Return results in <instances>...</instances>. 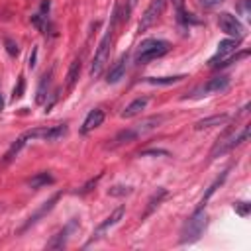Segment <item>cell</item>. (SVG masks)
I'll list each match as a JSON object with an SVG mask.
<instances>
[{
  "mask_svg": "<svg viewBox=\"0 0 251 251\" xmlns=\"http://www.w3.org/2000/svg\"><path fill=\"white\" fill-rule=\"evenodd\" d=\"M41 10H43V12H45V10H49V2H47V0L41 4Z\"/></svg>",
  "mask_w": 251,
  "mask_h": 251,
  "instance_id": "obj_34",
  "label": "cell"
},
{
  "mask_svg": "<svg viewBox=\"0 0 251 251\" xmlns=\"http://www.w3.org/2000/svg\"><path fill=\"white\" fill-rule=\"evenodd\" d=\"M137 137H139L137 131H135L133 127H127V129L120 131V133L114 137V143H112L110 147H118V145H124V143H131V141H135Z\"/></svg>",
  "mask_w": 251,
  "mask_h": 251,
  "instance_id": "obj_23",
  "label": "cell"
},
{
  "mask_svg": "<svg viewBox=\"0 0 251 251\" xmlns=\"http://www.w3.org/2000/svg\"><path fill=\"white\" fill-rule=\"evenodd\" d=\"M206 222H208V216H206L204 208H198V210L184 222V226H182V229H180L178 241H180L182 245L198 241L200 235H202V231H204V227H206Z\"/></svg>",
  "mask_w": 251,
  "mask_h": 251,
  "instance_id": "obj_2",
  "label": "cell"
},
{
  "mask_svg": "<svg viewBox=\"0 0 251 251\" xmlns=\"http://www.w3.org/2000/svg\"><path fill=\"white\" fill-rule=\"evenodd\" d=\"M237 45H239V39H237V37H229V39L220 41V43H218V51H216V55H214V57L208 61V65L214 69V67H216L220 61H224V59H226L229 53H233V51L237 49Z\"/></svg>",
  "mask_w": 251,
  "mask_h": 251,
  "instance_id": "obj_10",
  "label": "cell"
},
{
  "mask_svg": "<svg viewBox=\"0 0 251 251\" xmlns=\"http://www.w3.org/2000/svg\"><path fill=\"white\" fill-rule=\"evenodd\" d=\"M118 20H120V16H118V4H116L114 14H112V24H110V27L106 29V33L102 35V39H100V43H98V47H96V53H94V57H92L90 69H88V75H90L92 78H96V76H100V75H102V71H104V67H106L108 59H110L112 35H114V27H116Z\"/></svg>",
  "mask_w": 251,
  "mask_h": 251,
  "instance_id": "obj_1",
  "label": "cell"
},
{
  "mask_svg": "<svg viewBox=\"0 0 251 251\" xmlns=\"http://www.w3.org/2000/svg\"><path fill=\"white\" fill-rule=\"evenodd\" d=\"M165 6H167V0H151V2H149V6L145 8V12H143L141 20H139L137 29H139V31H147L151 25H155V24L159 22V18L163 16Z\"/></svg>",
  "mask_w": 251,
  "mask_h": 251,
  "instance_id": "obj_5",
  "label": "cell"
},
{
  "mask_svg": "<svg viewBox=\"0 0 251 251\" xmlns=\"http://www.w3.org/2000/svg\"><path fill=\"white\" fill-rule=\"evenodd\" d=\"M173 2V8H175V12H176V22L180 24V25H188L190 22H198V20H192L190 16L192 14H186V10H184V0H171Z\"/></svg>",
  "mask_w": 251,
  "mask_h": 251,
  "instance_id": "obj_21",
  "label": "cell"
},
{
  "mask_svg": "<svg viewBox=\"0 0 251 251\" xmlns=\"http://www.w3.org/2000/svg\"><path fill=\"white\" fill-rule=\"evenodd\" d=\"M102 122H104V110H100V108L90 110V112H88V116H86V118H84V122H82L80 133H82V135L90 133L92 129L100 127V126H102Z\"/></svg>",
  "mask_w": 251,
  "mask_h": 251,
  "instance_id": "obj_13",
  "label": "cell"
},
{
  "mask_svg": "<svg viewBox=\"0 0 251 251\" xmlns=\"http://www.w3.org/2000/svg\"><path fill=\"white\" fill-rule=\"evenodd\" d=\"M25 145V135H22V137H18L12 145H10V149L6 151V155H4V163H10V161H14V157L22 151V147Z\"/></svg>",
  "mask_w": 251,
  "mask_h": 251,
  "instance_id": "obj_25",
  "label": "cell"
},
{
  "mask_svg": "<svg viewBox=\"0 0 251 251\" xmlns=\"http://www.w3.org/2000/svg\"><path fill=\"white\" fill-rule=\"evenodd\" d=\"M227 173H229V169H226V171H224V173H222V175H220V176H218V178L208 186V190L204 192V196H202V200H200V206H198V208H204V206H206V202L212 198V194H214V192L224 184V180L227 178Z\"/></svg>",
  "mask_w": 251,
  "mask_h": 251,
  "instance_id": "obj_20",
  "label": "cell"
},
{
  "mask_svg": "<svg viewBox=\"0 0 251 251\" xmlns=\"http://www.w3.org/2000/svg\"><path fill=\"white\" fill-rule=\"evenodd\" d=\"M102 176H104V173H98V175H96L94 178H90L88 182H84V184H82V188H78V190H76V194H80V196L88 194V192H90V190H92V188H94V186L98 184V180H100Z\"/></svg>",
  "mask_w": 251,
  "mask_h": 251,
  "instance_id": "obj_26",
  "label": "cell"
},
{
  "mask_svg": "<svg viewBox=\"0 0 251 251\" xmlns=\"http://www.w3.org/2000/svg\"><path fill=\"white\" fill-rule=\"evenodd\" d=\"M49 84H51V71L45 73L39 80V86H37V96H35V102L37 104H43L45 102V96L49 94Z\"/></svg>",
  "mask_w": 251,
  "mask_h": 251,
  "instance_id": "obj_22",
  "label": "cell"
},
{
  "mask_svg": "<svg viewBox=\"0 0 251 251\" xmlns=\"http://www.w3.org/2000/svg\"><path fill=\"white\" fill-rule=\"evenodd\" d=\"M127 63H129V55L127 53H122V57L110 67V71H108V84H116V82H120L122 78H124V75H126V71H127Z\"/></svg>",
  "mask_w": 251,
  "mask_h": 251,
  "instance_id": "obj_12",
  "label": "cell"
},
{
  "mask_svg": "<svg viewBox=\"0 0 251 251\" xmlns=\"http://www.w3.org/2000/svg\"><path fill=\"white\" fill-rule=\"evenodd\" d=\"M24 90H25V80H24V76H20V78H18V86H16L14 92H12V100L22 98V96H24Z\"/></svg>",
  "mask_w": 251,
  "mask_h": 251,
  "instance_id": "obj_30",
  "label": "cell"
},
{
  "mask_svg": "<svg viewBox=\"0 0 251 251\" xmlns=\"http://www.w3.org/2000/svg\"><path fill=\"white\" fill-rule=\"evenodd\" d=\"M124 210H126L124 206H118V208H116V210H114V212H112V214H110V216H108L104 222H100V224H98V227L94 229V233H92V237H90V241H88V243H92V241L100 239V237H102V235H104V233H106V231H108L112 226H116V224L122 220Z\"/></svg>",
  "mask_w": 251,
  "mask_h": 251,
  "instance_id": "obj_9",
  "label": "cell"
},
{
  "mask_svg": "<svg viewBox=\"0 0 251 251\" xmlns=\"http://www.w3.org/2000/svg\"><path fill=\"white\" fill-rule=\"evenodd\" d=\"M147 98H135V100H131L126 108H124V112H122V118H133V116H137V114H141L145 108H147Z\"/></svg>",
  "mask_w": 251,
  "mask_h": 251,
  "instance_id": "obj_15",
  "label": "cell"
},
{
  "mask_svg": "<svg viewBox=\"0 0 251 251\" xmlns=\"http://www.w3.org/2000/svg\"><path fill=\"white\" fill-rule=\"evenodd\" d=\"M233 210H235L241 218H245V216H249V212H251V204H249V202L239 200V202H233Z\"/></svg>",
  "mask_w": 251,
  "mask_h": 251,
  "instance_id": "obj_28",
  "label": "cell"
},
{
  "mask_svg": "<svg viewBox=\"0 0 251 251\" xmlns=\"http://www.w3.org/2000/svg\"><path fill=\"white\" fill-rule=\"evenodd\" d=\"M163 120H165L163 116H151V118H145V120H141L139 124H135L133 129L137 131V135H143V133H147V131L159 127V124H161Z\"/></svg>",
  "mask_w": 251,
  "mask_h": 251,
  "instance_id": "obj_17",
  "label": "cell"
},
{
  "mask_svg": "<svg viewBox=\"0 0 251 251\" xmlns=\"http://www.w3.org/2000/svg\"><path fill=\"white\" fill-rule=\"evenodd\" d=\"M229 120L227 114H214V116H208V118H202L194 124V129H208V127H216V126H224L226 122Z\"/></svg>",
  "mask_w": 251,
  "mask_h": 251,
  "instance_id": "obj_14",
  "label": "cell"
},
{
  "mask_svg": "<svg viewBox=\"0 0 251 251\" xmlns=\"http://www.w3.org/2000/svg\"><path fill=\"white\" fill-rule=\"evenodd\" d=\"M224 0H202V6L204 8H214V6H218V4H222Z\"/></svg>",
  "mask_w": 251,
  "mask_h": 251,
  "instance_id": "obj_32",
  "label": "cell"
},
{
  "mask_svg": "<svg viewBox=\"0 0 251 251\" xmlns=\"http://www.w3.org/2000/svg\"><path fill=\"white\" fill-rule=\"evenodd\" d=\"M53 182H55V178H53V175H51V173H47V171L35 173V175L27 180L29 188H41V186H47V184H53Z\"/></svg>",
  "mask_w": 251,
  "mask_h": 251,
  "instance_id": "obj_19",
  "label": "cell"
},
{
  "mask_svg": "<svg viewBox=\"0 0 251 251\" xmlns=\"http://www.w3.org/2000/svg\"><path fill=\"white\" fill-rule=\"evenodd\" d=\"M171 51V43L167 39H145L141 41V45L137 47V53H135V63L139 65H145L153 59H159L163 55H167Z\"/></svg>",
  "mask_w": 251,
  "mask_h": 251,
  "instance_id": "obj_3",
  "label": "cell"
},
{
  "mask_svg": "<svg viewBox=\"0 0 251 251\" xmlns=\"http://www.w3.org/2000/svg\"><path fill=\"white\" fill-rule=\"evenodd\" d=\"M218 25H220V29H222L224 33H227L229 37L241 39L243 33H245L243 24H241L233 14H229V12H222V14L218 16Z\"/></svg>",
  "mask_w": 251,
  "mask_h": 251,
  "instance_id": "obj_6",
  "label": "cell"
},
{
  "mask_svg": "<svg viewBox=\"0 0 251 251\" xmlns=\"http://www.w3.org/2000/svg\"><path fill=\"white\" fill-rule=\"evenodd\" d=\"M4 108V100H2V96H0V110Z\"/></svg>",
  "mask_w": 251,
  "mask_h": 251,
  "instance_id": "obj_36",
  "label": "cell"
},
{
  "mask_svg": "<svg viewBox=\"0 0 251 251\" xmlns=\"http://www.w3.org/2000/svg\"><path fill=\"white\" fill-rule=\"evenodd\" d=\"M59 198H61V192H55V194H53V196H51L47 202H43V204H41V206H39V208H37V210H35V212H33V214L27 218V222H25V224L20 227V233L27 231V229H29L31 226H35V224H37V222H39V220H41L45 214H49V212L55 208V204L59 202Z\"/></svg>",
  "mask_w": 251,
  "mask_h": 251,
  "instance_id": "obj_7",
  "label": "cell"
},
{
  "mask_svg": "<svg viewBox=\"0 0 251 251\" xmlns=\"http://www.w3.org/2000/svg\"><path fill=\"white\" fill-rule=\"evenodd\" d=\"M165 198H167V188H163V186H161V188H157V190L153 192V196L149 198L147 208H145V212H143L141 220H145L147 216H151V214H153V210H155V208H157V206H159V204H161Z\"/></svg>",
  "mask_w": 251,
  "mask_h": 251,
  "instance_id": "obj_16",
  "label": "cell"
},
{
  "mask_svg": "<svg viewBox=\"0 0 251 251\" xmlns=\"http://www.w3.org/2000/svg\"><path fill=\"white\" fill-rule=\"evenodd\" d=\"M229 86V76L227 75H218L214 78H210L206 84H202L200 88L194 90V96H208V94H216V92H224Z\"/></svg>",
  "mask_w": 251,
  "mask_h": 251,
  "instance_id": "obj_8",
  "label": "cell"
},
{
  "mask_svg": "<svg viewBox=\"0 0 251 251\" xmlns=\"http://www.w3.org/2000/svg\"><path fill=\"white\" fill-rule=\"evenodd\" d=\"M78 226V220H71L61 231H57L53 237H51V241L45 245L47 249H63L65 245H67V241H69V237H71V233L75 231V227Z\"/></svg>",
  "mask_w": 251,
  "mask_h": 251,
  "instance_id": "obj_11",
  "label": "cell"
},
{
  "mask_svg": "<svg viewBox=\"0 0 251 251\" xmlns=\"http://www.w3.org/2000/svg\"><path fill=\"white\" fill-rule=\"evenodd\" d=\"M4 47H6V51H8V55H10V57H16V55L20 53L18 43H16L14 39H10V37H6V39H4Z\"/></svg>",
  "mask_w": 251,
  "mask_h": 251,
  "instance_id": "obj_29",
  "label": "cell"
},
{
  "mask_svg": "<svg viewBox=\"0 0 251 251\" xmlns=\"http://www.w3.org/2000/svg\"><path fill=\"white\" fill-rule=\"evenodd\" d=\"M143 155H169V151H163V149H149V151H145Z\"/></svg>",
  "mask_w": 251,
  "mask_h": 251,
  "instance_id": "obj_33",
  "label": "cell"
},
{
  "mask_svg": "<svg viewBox=\"0 0 251 251\" xmlns=\"http://www.w3.org/2000/svg\"><path fill=\"white\" fill-rule=\"evenodd\" d=\"M69 131L67 124H57V126H49V127H33L29 131H25V139H45V141H57L61 137H65Z\"/></svg>",
  "mask_w": 251,
  "mask_h": 251,
  "instance_id": "obj_4",
  "label": "cell"
},
{
  "mask_svg": "<svg viewBox=\"0 0 251 251\" xmlns=\"http://www.w3.org/2000/svg\"><path fill=\"white\" fill-rule=\"evenodd\" d=\"M182 78H186L184 75H173V76H147L149 84H157V86H169L175 82H180Z\"/></svg>",
  "mask_w": 251,
  "mask_h": 251,
  "instance_id": "obj_24",
  "label": "cell"
},
{
  "mask_svg": "<svg viewBox=\"0 0 251 251\" xmlns=\"http://www.w3.org/2000/svg\"><path fill=\"white\" fill-rule=\"evenodd\" d=\"M135 4H137V0H129V8H133Z\"/></svg>",
  "mask_w": 251,
  "mask_h": 251,
  "instance_id": "obj_35",
  "label": "cell"
},
{
  "mask_svg": "<svg viewBox=\"0 0 251 251\" xmlns=\"http://www.w3.org/2000/svg\"><path fill=\"white\" fill-rule=\"evenodd\" d=\"M35 61H37V47H33V49H31L29 63H27V65H29V69H33V67H35Z\"/></svg>",
  "mask_w": 251,
  "mask_h": 251,
  "instance_id": "obj_31",
  "label": "cell"
},
{
  "mask_svg": "<svg viewBox=\"0 0 251 251\" xmlns=\"http://www.w3.org/2000/svg\"><path fill=\"white\" fill-rule=\"evenodd\" d=\"M80 69H82V61L80 57L73 59V63L69 65V71H67V88H73L80 76Z\"/></svg>",
  "mask_w": 251,
  "mask_h": 251,
  "instance_id": "obj_18",
  "label": "cell"
},
{
  "mask_svg": "<svg viewBox=\"0 0 251 251\" xmlns=\"http://www.w3.org/2000/svg\"><path fill=\"white\" fill-rule=\"evenodd\" d=\"M131 192H133V188H131V186H124V184H116V186H112V188L108 190L110 196H127V194H131Z\"/></svg>",
  "mask_w": 251,
  "mask_h": 251,
  "instance_id": "obj_27",
  "label": "cell"
}]
</instances>
